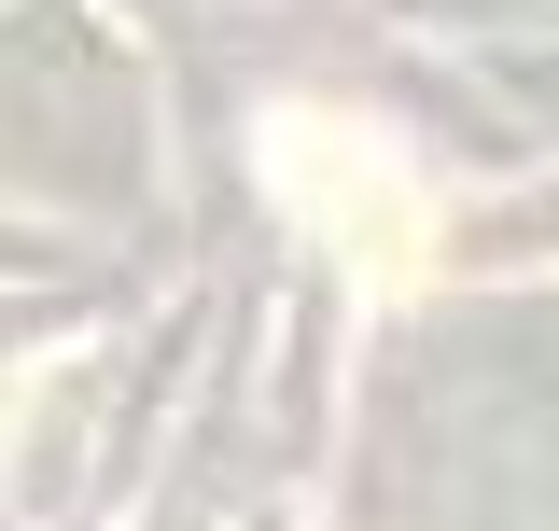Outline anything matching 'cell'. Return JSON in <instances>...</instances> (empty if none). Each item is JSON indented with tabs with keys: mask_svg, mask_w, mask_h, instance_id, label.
I'll return each mask as SVG.
<instances>
[{
	"mask_svg": "<svg viewBox=\"0 0 559 531\" xmlns=\"http://www.w3.org/2000/svg\"><path fill=\"white\" fill-rule=\"evenodd\" d=\"M280 168L322 197V238H336L364 280H419V266H433V238H419V197L392 182V154H378L364 127H308V113H294V127H280Z\"/></svg>",
	"mask_w": 559,
	"mask_h": 531,
	"instance_id": "1",
	"label": "cell"
}]
</instances>
